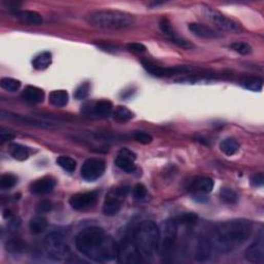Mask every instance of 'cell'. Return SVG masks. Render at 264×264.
<instances>
[{
    "label": "cell",
    "instance_id": "31",
    "mask_svg": "<svg viewBox=\"0 0 264 264\" xmlns=\"http://www.w3.org/2000/svg\"><path fill=\"white\" fill-rule=\"evenodd\" d=\"M0 86L3 89L9 92H16L20 89L21 82L19 79L13 78V77H3L0 80Z\"/></svg>",
    "mask_w": 264,
    "mask_h": 264
},
{
    "label": "cell",
    "instance_id": "40",
    "mask_svg": "<svg viewBox=\"0 0 264 264\" xmlns=\"http://www.w3.org/2000/svg\"><path fill=\"white\" fill-rule=\"evenodd\" d=\"M250 183L253 187H262L264 184V174L262 172H258V173H254L251 179H250Z\"/></svg>",
    "mask_w": 264,
    "mask_h": 264
},
{
    "label": "cell",
    "instance_id": "27",
    "mask_svg": "<svg viewBox=\"0 0 264 264\" xmlns=\"http://www.w3.org/2000/svg\"><path fill=\"white\" fill-rule=\"evenodd\" d=\"M51 64H52V54L50 52H43L32 60V65L37 70L47 69Z\"/></svg>",
    "mask_w": 264,
    "mask_h": 264
},
{
    "label": "cell",
    "instance_id": "10",
    "mask_svg": "<svg viewBox=\"0 0 264 264\" xmlns=\"http://www.w3.org/2000/svg\"><path fill=\"white\" fill-rule=\"evenodd\" d=\"M82 113L87 117L96 119H107L113 114V104L107 99L86 103L82 107Z\"/></svg>",
    "mask_w": 264,
    "mask_h": 264
},
{
    "label": "cell",
    "instance_id": "37",
    "mask_svg": "<svg viewBox=\"0 0 264 264\" xmlns=\"http://www.w3.org/2000/svg\"><path fill=\"white\" fill-rule=\"evenodd\" d=\"M230 48L235 51L236 53L240 54V55H249L252 53V47L247 44V43H243V42H236V43H233Z\"/></svg>",
    "mask_w": 264,
    "mask_h": 264
},
{
    "label": "cell",
    "instance_id": "23",
    "mask_svg": "<svg viewBox=\"0 0 264 264\" xmlns=\"http://www.w3.org/2000/svg\"><path fill=\"white\" fill-rule=\"evenodd\" d=\"M7 115H8V117H7L8 119L15 120V121H18V122L23 123V124L33 125V126H37V127H40V128H48V129H54L55 128L52 123H49L47 121H40V120L33 119V118H30V117L15 115V114H11V113H8Z\"/></svg>",
    "mask_w": 264,
    "mask_h": 264
},
{
    "label": "cell",
    "instance_id": "3",
    "mask_svg": "<svg viewBox=\"0 0 264 264\" xmlns=\"http://www.w3.org/2000/svg\"><path fill=\"white\" fill-rule=\"evenodd\" d=\"M86 19L92 26L104 29H124L133 26L135 23V17L131 14L113 10L92 12Z\"/></svg>",
    "mask_w": 264,
    "mask_h": 264
},
{
    "label": "cell",
    "instance_id": "36",
    "mask_svg": "<svg viewBox=\"0 0 264 264\" xmlns=\"http://www.w3.org/2000/svg\"><path fill=\"white\" fill-rule=\"evenodd\" d=\"M90 90H91V85L90 83H83L82 85H79L76 90L74 91V98L77 99V100H83L85 98L88 97V95H89L90 93Z\"/></svg>",
    "mask_w": 264,
    "mask_h": 264
},
{
    "label": "cell",
    "instance_id": "39",
    "mask_svg": "<svg viewBox=\"0 0 264 264\" xmlns=\"http://www.w3.org/2000/svg\"><path fill=\"white\" fill-rule=\"evenodd\" d=\"M132 195L135 199H144L147 195V188L143 184H136L132 189Z\"/></svg>",
    "mask_w": 264,
    "mask_h": 264
},
{
    "label": "cell",
    "instance_id": "43",
    "mask_svg": "<svg viewBox=\"0 0 264 264\" xmlns=\"http://www.w3.org/2000/svg\"><path fill=\"white\" fill-rule=\"evenodd\" d=\"M14 137H15V135L12 132L6 131L5 129H2V131H0V139L3 140V143L12 140Z\"/></svg>",
    "mask_w": 264,
    "mask_h": 264
},
{
    "label": "cell",
    "instance_id": "6",
    "mask_svg": "<svg viewBox=\"0 0 264 264\" xmlns=\"http://www.w3.org/2000/svg\"><path fill=\"white\" fill-rule=\"evenodd\" d=\"M44 245L47 254L54 260H64L69 255V248L66 240L59 232H52L48 234L45 238Z\"/></svg>",
    "mask_w": 264,
    "mask_h": 264
},
{
    "label": "cell",
    "instance_id": "42",
    "mask_svg": "<svg viewBox=\"0 0 264 264\" xmlns=\"http://www.w3.org/2000/svg\"><path fill=\"white\" fill-rule=\"evenodd\" d=\"M52 208H53V206L49 200H43L42 202H39L37 210L39 213H48L52 210Z\"/></svg>",
    "mask_w": 264,
    "mask_h": 264
},
{
    "label": "cell",
    "instance_id": "38",
    "mask_svg": "<svg viewBox=\"0 0 264 264\" xmlns=\"http://www.w3.org/2000/svg\"><path fill=\"white\" fill-rule=\"evenodd\" d=\"M133 138L139 143V144H143V145H148V144H151L152 140H153V137L151 134L145 132V131H135L133 133Z\"/></svg>",
    "mask_w": 264,
    "mask_h": 264
},
{
    "label": "cell",
    "instance_id": "19",
    "mask_svg": "<svg viewBox=\"0 0 264 264\" xmlns=\"http://www.w3.org/2000/svg\"><path fill=\"white\" fill-rule=\"evenodd\" d=\"M22 99L30 105L42 104L45 99V92L43 89L35 86H27L22 92Z\"/></svg>",
    "mask_w": 264,
    "mask_h": 264
},
{
    "label": "cell",
    "instance_id": "8",
    "mask_svg": "<svg viewBox=\"0 0 264 264\" xmlns=\"http://www.w3.org/2000/svg\"><path fill=\"white\" fill-rule=\"evenodd\" d=\"M117 259L123 264H136L143 261L141 253L136 247L133 237H124L118 245Z\"/></svg>",
    "mask_w": 264,
    "mask_h": 264
},
{
    "label": "cell",
    "instance_id": "32",
    "mask_svg": "<svg viewBox=\"0 0 264 264\" xmlns=\"http://www.w3.org/2000/svg\"><path fill=\"white\" fill-rule=\"evenodd\" d=\"M220 198L226 205H235L238 201L237 193L231 188H222L220 191Z\"/></svg>",
    "mask_w": 264,
    "mask_h": 264
},
{
    "label": "cell",
    "instance_id": "16",
    "mask_svg": "<svg viewBox=\"0 0 264 264\" xmlns=\"http://www.w3.org/2000/svg\"><path fill=\"white\" fill-rule=\"evenodd\" d=\"M135 160H136L135 153H133L127 148H124V149H121V151L119 152L115 160V164L121 170L128 173H132L136 169Z\"/></svg>",
    "mask_w": 264,
    "mask_h": 264
},
{
    "label": "cell",
    "instance_id": "26",
    "mask_svg": "<svg viewBox=\"0 0 264 264\" xmlns=\"http://www.w3.org/2000/svg\"><path fill=\"white\" fill-rule=\"evenodd\" d=\"M219 148L221 152L224 153L226 156H232L239 151V144L236 139L228 137L220 143Z\"/></svg>",
    "mask_w": 264,
    "mask_h": 264
},
{
    "label": "cell",
    "instance_id": "25",
    "mask_svg": "<svg viewBox=\"0 0 264 264\" xmlns=\"http://www.w3.org/2000/svg\"><path fill=\"white\" fill-rule=\"evenodd\" d=\"M9 152L11 154V156L18 160V161H24L26 159H28L29 155H30V152H29V149L26 148L25 146L23 145H20V144H11L10 147H9Z\"/></svg>",
    "mask_w": 264,
    "mask_h": 264
},
{
    "label": "cell",
    "instance_id": "22",
    "mask_svg": "<svg viewBox=\"0 0 264 264\" xmlns=\"http://www.w3.org/2000/svg\"><path fill=\"white\" fill-rule=\"evenodd\" d=\"M17 19L27 25H40L44 22V19L40 14L33 11H16Z\"/></svg>",
    "mask_w": 264,
    "mask_h": 264
},
{
    "label": "cell",
    "instance_id": "33",
    "mask_svg": "<svg viewBox=\"0 0 264 264\" xmlns=\"http://www.w3.org/2000/svg\"><path fill=\"white\" fill-rule=\"evenodd\" d=\"M18 183V177L13 173H5L0 178V188L8 190L14 188Z\"/></svg>",
    "mask_w": 264,
    "mask_h": 264
},
{
    "label": "cell",
    "instance_id": "34",
    "mask_svg": "<svg viewBox=\"0 0 264 264\" xmlns=\"http://www.w3.org/2000/svg\"><path fill=\"white\" fill-rule=\"evenodd\" d=\"M57 164L65 171L71 173L76 168V162L74 159L68 156H59L57 158Z\"/></svg>",
    "mask_w": 264,
    "mask_h": 264
},
{
    "label": "cell",
    "instance_id": "17",
    "mask_svg": "<svg viewBox=\"0 0 264 264\" xmlns=\"http://www.w3.org/2000/svg\"><path fill=\"white\" fill-rule=\"evenodd\" d=\"M214 188V181L209 177H196L189 182L187 190L195 195L211 193Z\"/></svg>",
    "mask_w": 264,
    "mask_h": 264
},
{
    "label": "cell",
    "instance_id": "1",
    "mask_svg": "<svg viewBox=\"0 0 264 264\" xmlns=\"http://www.w3.org/2000/svg\"><path fill=\"white\" fill-rule=\"evenodd\" d=\"M75 248L84 256L95 262H110L117 258L118 245L98 226L87 227L75 237Z\"/></svg>",
    "mask_w": 264,
    "mask_h": 264
},
{
    "label": "cell",
    "instance_id": "28",
    "mask_svg": "<svg viewBox=\"0 0 264 264\" xmlns=\"http://www.w3.org/2000/svg\"><path fill=\"white\" fill-rule=\"evenodd\" d=\"M48 227V220L43 216H36L29 222V229L33 234H39L44 232Z\"/></svg>",
    "mask_w": 264,
    "mask_h": 264
},
{
    "label": "cell",
    "instance_id": "13",
    "mask_svg": "<svg viewBox=\"0 0 264 264\" xmlns=\"http://www.w3.org/2000/svg\"><path fill=\"white\" fill-rule=\"evenodd\" d=\"M159 27L161 31L164 33V35H166L170 39V42L173 43L174 45H177L178 47L186 50H191L194 48V45L191 42L180 36L177 32H175V30L171 26V23L166 18H163L160 20Z\"/></svg>",
    "mask_w": 264,
    "mask_h": 264
},
{
    "label": "cell",
    "instance_id": "2",
    "mask_svg": "<svg viewBox=\"0 0 264 264\" xmlns=\"http://www.w3.org/2000/svg\"><path fill=\"white\" fill-rule=\"evenodd\" d=\"M253 223L246 219H234L215 226L210 241L213 250L227 254L241 247L253 233Z\"/></svg>",
    "mask_w": 264,
    "mask_h": 264
},
{
    "label": "cell",
    "instance_id": "15",
    "mask_svg": "<svg viewBox=\"0 0 264 264\" xmlns=\"http://www.w3.org/2000/svg\"><path fill=\"white\" fill-rule=\"evenodd\" d=\"M246 259L256 264H262L264 262V236L262 232H260L257 238L248 247Z\"/></svg>",
    "mask_w": 264,
    "mask_h": 264
},
{
    "label": "cell",
    "instance_id": "12",
    "mask_svg": "<svg viewBox=\"0 0 264 264\" xmlns=\"http://www.w3.org/2000/svg\"><path fill=\"white\" fill-rule=\"evenodd\" d=\"M207 17L220 29L229 32H238L240 30V25L232 19L227 18L218 11L210 8H206Z\"/></svg>",
    "mask_w": 264,
    "mask_h": 264
},
{
    "label": "cell",
    "instance_id": "11",
    "mask_svg": "<svg viewBox=\"0 0 264 264\" xmlns=\"http://www.w3.org/2000/svg\"><path fill=\"white\" fill-rule=\"evenodd\" d=\"M97 191L79 192L72 195L69 199L70 207L75 211H86L93 208L98 200Z\"/></svg>",
    "mask_w": 264,
    "mask_h": 264
},
{
    "label": "cell",
    "instance_id": "21",
    "mask_svg": "<svg viewBox=\"0 0 264 264\" xmlns=\"http://www.w3.org/2000/svg\"><path fill=\"white\" fill-rule=\"evenodd\" d=\"M213 252V247L209 238L202 237L198 240L196 249H195V259L198 262H205L208 261Z\"/></svg>",
    "mask_w": 264,
    "mask_h": 264
},
{
    "label": "cell",
    "instance_id": "5",
    "mask_svg": "<svg viewBox=\"0 0 264 264\" xmlns=\"http://www.w3.org/2000/svg\"><path fill=\"white\" fill-rule=\"evenodd\" d=\"M130 191V188L126 185L118 186L114 189H112L106 196L103 212L106 216H115L117 215L121 209L122 206Z\"/></svg>",
    "mask_w": 264,
    "mask_h": 264
},
{
    "label": "cell",
    "instance_id": "41",
    "mask_svg": "<svg viewBox=\"0 0 264 264\" xmlns=\"http://www.w3.org/2000/svg\"><path fill=\"white\" fill-rule=\"evenodd\" d=\"M127 49L134 53H144L147 51L146 46H144L143 44H139V43H130L127 45Z\"/></svg>",
    "mask_w": 264,
    "mask_h": 264
},
{
    "label": "cell",
    "instance_id": "20",
    "mask_svg": "<svg viewBox=\"0 0 264 264\" xmlns=\"http://www.w3.org/2000/svg\"><path fill=\"white\" fill-rule=\"evenodd\" d=\"M188 29L196 36L201 37V38H207V39H215L220 37V34L214 30L213 28L199 24V23H191L188 25Z\"/></svg>",
    "mask_w": 264,
    "mask_h": 264
},
{
    "label": "cell",
    "instance_id": "4",
    "mask_svg": "<svg viewBox=\"0 0 264 264\" xmlns=\"http://www.w3.org/2000/svg\"><path fill=\"white\" fill-rule=\"evenodd\" d=\"M133 240L141 254L151 256L159 250L160 229L153 221H143L134 230Z\"/></svg>",
    "mask_w": 264,
    "mask_h": 264
},
{
    "label": "cell",
    "instance_id": "24",
    "mask_svg": "<svg viewBox=\"0 0 264 264\" xmlns=\"http://www.w3.org/2000/svg\"><path fill=\"white\" fill-rule=\"evenodd\" d=\"M69 101V95L65 90H55L49 95V103L56 108H63L67 106Z\"/></svg>",
    "mask_w": 264,
    "mask_h": 264
},
{
    "label": "cell",
    "instance_id": "30",
    "mask_svg": "<svg viewBox=\"0 0 264 264\" xmlns=\"http://www.w3.org/2000/svg\"><path fill=\"white\" fill-rule=\"evenodd\" d=\"M241 84L246 88V89H248L250 91H254V92L261 91L262 87H263V80L259 76L247 77L246 79L242 80Z\"/></svg>",
    "mask_w": 264,
    "mask_h": 264
},
{
    "label": "cell",
    "instance_id": "35",
    "mask_svg": "<svg viewBox=\"0 0 264 264\" xmlns=\"http://www.w3.org/2000/svg\"><path fill=\"white\" fill-rule=\"evenodd\" d=\"M175 222L178 223V225H194L196 224V222L198 221V218L195 214L193 213H188V214H183V215H179L177 217H174Z\"/></svg>",
    "mask_w": 264,
    "mask_h": 264
},
{
    "label": "cell",
    "instance_id": "29",
    "mask_svg": "<svg viewBox=\"0 0 264 264\" xmlns=\"http://www.w3.org/2000/svg\"><path fill=\"white\" fill-rule=\"evenodd\" d=\"M112 116H113L114 120L119 122V123L128 122L131 119H133V117H134L133 113L129 109H127L126 107H118V108H116V110L113 111Z\"/></svg>",
    "mask_w": 264,
    "mask_h": 264
},
{
    "label": "cell",
    "instance_id": "18",
    "mask_svg": "<svg viewBox=\"0 0 264 264\" xmlns=\"http://www.w3.org/2000/svg\"><path fill=\"white\" fill-rule=\"evenodd\" d=\"M56 186V180L50 175L43 177L40 179L35 180L29 186V190L31 193L35 195H46L51 193Z\"/></svg>",
    "mask_w": 264,
    "mask_h": 264
},
{
    "label": "cell",
    "instance_id": "7",
    "mask_svg": "<svg viewBox=\"0 0 264 264\" xmlns=\"http://www.w3.org/2000/svg\"><path fill=\"white\" fill-rule=\"evenodd\" d=\"M178 223L175 222L174 218L168 219L163 224L162 233L160 232V246L162 256L169 257L175 247V240L178 236Z\"/></svg>",
    "mask_w": 264,
    "mask_h": 264
},
{
    "label": "cell",
    "instance_id": "9",
    "mask_svg": "<svg viewBox=\"0 0 264 264\" xmlns=\"http://www.w3.org/2000/svg\"><path fill=\"white\" fill-rule=\"evenodd\" d=\"M106 171V162L100 158L87 159L82 168L80 177L87 182H93L103 177Z\"/></svg>",
    "mask_w": 264,
    "mask_h": 264
},
{
    "label": "cell",
    "instance_id": "14",
    "mask_svg": "<svg viewBox=\"0 0 264 264\" xmlns=\"http://www.w3.org/2000/svg\"><path fill=\"white\" fill-rule=\"evenodd\" d=\"M145 69L155 76H168L178 73H185L191 70V67L188 66H172V67H163L156 65L150 61H141Z\"/></svg>",
    "mask_w": 264,
    "mask_h": 264
}]
</instances>
